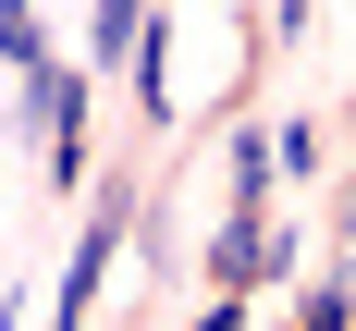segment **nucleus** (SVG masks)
<instances>
[{
	"instance_id": "1",
	"label": "nucleus",
	"mask_w": 356,
	"mask_h": 331,
	"mask_svg": "<svg viewBox=\"0 0 356 331\" xmlns=\"http://www.w3.org/2000/svg\"><path fill=\"white\" fill-rule=\"evenodd\" d=\"M111 246H123V196H99V233L74 246V270H62V331L86 319V294H99V270H111Z\"/></svg>"
},
{
	"instance_id": "2",
	"label": "nucleus",
	"mask_w": 356,
	"mask_h": 331,
	"mask_svg": "<svg viewBox=\"0 0 356 331\" xmlns=\"http://www.w3.org/2000/svg\"><path fill=\"white\" fill-rule=\"evenodd\" d=\"M258 257H283V246L258 233V209H234L221 221V282H258Z\"/></svg>"
},
{
	"instance_id": "3",
	"label": "nucleus",
	"mask_w": 356,
	"mask_h": 331,
	"mask_svg": "<svg viewBox=\"0 0 356 331\" xmlns=\"http://www.w3.org/2000/svg\"><path fill=\"white\" fill-rule=\"evenodd\" d=\"M99 49H147V0H99Z\"/></svg>"
},
{
	"instance_id": "4",
	"label": "nucleus",
	"mask_w": 356,
	"mask_h": 331,
	"mask_svg": "<svg viewBox=\"0 0 356 331\" xmlns=\"http://www.w3.org/2000/svg\"><path fill=\"white\" fill-rule=\"evenodd\" d=\"M344 319H356V294H344V282H320V294H307V319H295V331H344Z\"/></svg>"
}]
</instances>
